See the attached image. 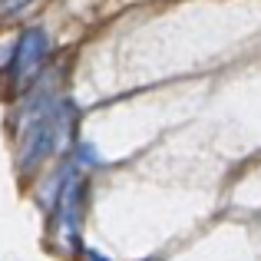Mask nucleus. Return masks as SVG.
<instances>
[{"label": "nucleus", "mask_w": 261, "mask_h": 261, "mask_svg": "<svg viewBox=\"0 0 261 261\" xmlns=\"http://www.w3.org/2000/svg\"><path fill=\"white\" fill-rule=\"evenodd\" d=\"M27 0H0V7H4L7 13H13V10H20V7H23Z\"/></svg>", "instance_id": "2"}, {"label": "nucleus", "mask_w": 261, "mask_h": 261, "mask_svg": "<svg viewBox=\"0 0 261 261\" xmlns=\"http://www.w3.org/2000/svg\"><path fill=\"white\" fill-rule=\"evenodd\" d=\"M46 57V33L43 30H27L20 37V43L13 46V57H10V76L13 83L27 80Z\"/></svg>", "instance_id": "1"}]
</instances>
